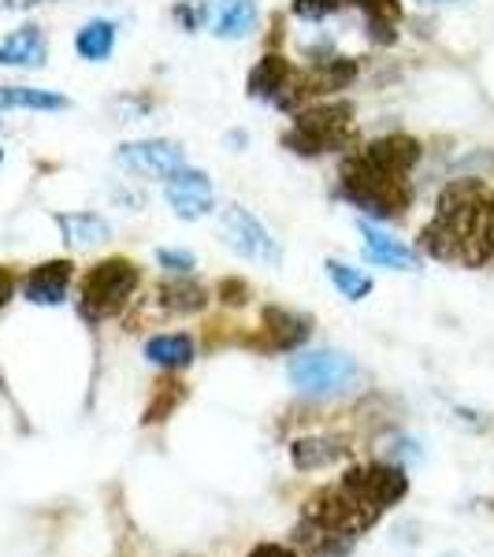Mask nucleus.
Here are the masks:
<instances>
[{
  "mask_svg": "<svg viewBox=\"0 0 494 557\" xmlns=\"http://www.w3.org/2000/svg\"><path fill=\"white\" fill-rule=\"evenodd\" d=\"M338 190H343V197L354 209H361L365 215H375V220H402L412 205L409 178L380 172V168L368 164L361 152H354L343 164Z\"/></svg>",
  "mask_w": 494,
  "mask_h": 557,
  "instance_id": "nucleus-1",
  "label": "nucleus"
},
{
  "mask_svg": "<svg viewBox=\"0 0 494 557\" xmlns=\"http://www.w3.org/2000/svg\"><path fill=\"white\" fill-rule=\"evenodd\" d=\"M138 283H141V272L134 260L127 257L97 260L83 275V283H78V317L86 323L120 317V312L127 309V301L134 298V290H138Z\"/></svg>",
  "mask_w": 494,
  "mask_h": 557,
  "instance_id": "nucleus-2",
  "label": "nucleus"
},
{
  "mask_svg": "<svg viewBox=\"0 0 494 557\" xmlns=\"http://www.w3.org/2000/svg\"><path fill=\"white\" fill-rule=\"evenodd\" d=\"M286 375L305 398H338L361 383V364L338 349H309V354L291 357Z\"/></svg>",
  "mask_w": 494,
  "mask_h": 557,
  "instance_id": "nucleus-3",
  "label": "nucleus"
},
{
  "mask_svg": "<svg viewBox=\"0 0 494 557\" xmlns=\"http://www.w3.org/2000/svg\"><path fill=\"white\" fill-rule=\"evenodd\" d=\"M220 235L227 242L231 249L242 257V260H254V264H268V268H280L283 260V249L280 242L272 238V231L257 220L249 209L242 205H227L220 215Z\"/></svg>",
  "mask_w": 494,
  "mask_h": 557,
  "instance_id": "nucleus-4",
  "label": "nucleus"
},
{
  "mask_svg": "<svg viewBox=\"0 0 494 557\" xmlns=\"http://www.w3.org/2000/svg\"><path fill=\"white\" fill-rule=\"evenodd\" d=\"M349 498L361 502L372 513H383L394 502H402L409 494V475L394 465H365V469H349L338 483Z\"/></svg>",
  "mask_w": 494,
  "mask_h": 557,
  "instance_id": "nucleus-5",
  "label": "nucleus"
},
{
  "mask_svg": "<svg viewBox=\"0 0 494 557\" xmlns=\"http://www.w3.org/2000/svg\"><path fill=\"white\" fill-rule=\"evenodd\" d=\"M127 172L141 175V178H160L164 183L168 175H175L178 168H186V152L178 141H168V138H141V141H127L115 152Z\"/></svg>",
  "mask_w": 494,
  "mask_h": 557,
  "instance_id": "nucleus-6",
  "label": "nucleus"
},
{
  "mask_svg": "<svg viewBox=\"0 0 494 557\" xmlns=\"http://www.w3.org/2000/svg\"><path fill=\"white\" fill-rule=\"evenodd\" d=\"M164 197L168 209H172L178 220H201L215 209V190L212 178L197 168H178L175 175L164 178Z\"/></svg>",
  "mask_w": 494,
  "mask_h": 557,
  "instance_id": "nucleus-7",
  "label": "nucleus"
},
{
  "mask_svg": "<svg viewBox=\"0 0 494 557\" xmlns=\"http://www.w3.org/2000/svg\"><path fill=\"white\" fill-rule=\"evenodd\" d=\"M361 157L372 168H380V172L406 178L412 168L420 164V157H424V146H420L412 134H383V138L368 141L361 149Z\"/></svg>",
  "mask_w": 494,
  "mask_h": 557,
  "instance_id": "nucleus-8",
  "label": "nucleus"
},
{
  "mask_svg": "<svg viewBox=\"0 0 494 557\" xmlns=\"http://www.w3.org/2000/svg\"><path fill=\"white\" fill-rule=\"evenodd\" d=\"M71 278H75V264L67 257L45 260V264L30 268L23 278V298L30 305H60L71 290Z\"/></svg>",
  "mask_w": 494,
  "mask_h": 557,
  "instance_id": "nucleus-9",
  "label": "nucleus"
},
{
  "mask_svg": "<svg viewBox=\"0 0 494 557\" xmlns=\"http://www.w3.org/2000/svg\"><path fill=\"white\" fill-rule=\"evenodd\" d=\"M49 60V41L38 23H23L20 30L0 38V67H20V71H38Z\"/></svg>",
  "mask_w": 494,
  "mask_h": 557,
  "instance_id": "nucleus-10",
  "label": "nucleus"
},
{
  "mask_svg": "<svg viewBox=\"0 0 494 557\" xmlns=\"http://www.w3.org/2000/svg\"><path fill=\"white\" fill-rule=\"evenodd\" d=\"M361 238H365V257L375 268H391V272H420V257L412 253L406 242H398L387 231L372 227L368 220H361Z\"/></svg>",
  "mask_w": 494,
  "mask_h": 557,
  "instance_id": "nucleus-11",
  "label": "nucleus"
},
{
  "mask_svg": "<svg viewBox=\"0 0 494 557\" xmlns=\"http://www.w3.org/2000/svg\"><path fill=\"white\" fill-rule=\"evenodd\" d=\"M260 331L268 335V346L272 349H298L312 335V320L301 317V312L280 309V305H268L260 312Z\"/></svg>",
  "mask_w": 494,
  "mask_h": 557,
  "instance_id": "nucleus-12",
  "label": "nucleus"
},
{
  "mask_svg": "<svg viewBox=\"0 0 494 557\" xmlns=\"http://www.w3.org/2000/svg\"><path fill=\"white\" fill-rule=\"evenodd\" d=\"M52 220H57L60 235H64L71 249H94L112 238V223L101 212H57Z\"/></svg>",
  "mask_w": 494,
  "mask_h": 557,
  "instance_id": "nucleus-13",
  "label": "nucleus"
},
{
  "mask_svg": "<svg viewBox=\"0 0 494 557\" xmlns=\"http://www.w3.org/2000/svg\"><path fill=\"white\" fill-rule=\"evenodd\" d=\"M294 75V64L286 57H280V52H268V57L257 60V67L249 71L246 78V94L254 97V101H268L275 104L280 101V94L286 89V83H291Z\"/></svg>",
  "mask_w": 494,
  "mask_h": 557,
  "instance_id": "nucleus-14",
  "label": "nucleus"
},
{
  "mask_svg": "<svg viewBox=\"0 0 494 557\" xmlns=\"http://www.w3.org/2000/svg\"><path fill=\"white\" fill-rule=\"evenodd\" d=\"M260 8L257 0H220L212 8V34L220 41H242L257 30Z\"/></svg>",
  "mask_w": 494,
  "mask_h": 557,
  "instance_id": "nucleus-15",
  "label": "nucleus"
},
{
  "mask_svg": "<svg viewBox=\"0 0 494 557\" xmlns=\"http://www.w3.org/2000/svg\"><path fill=\"white\" fill-rule=\"evenodd\" d=\"M343 457H349V446L343 438H331V435H317V438H298L291 446V461L298 472H317V469H331L338 465Z\"/></svg>",
  "mask_w": 494,
  "mask_h": 557,
  "instance_id": "nucleus-16",
  "label": "nucleus"
},
{
  "mask_svg": "<svg viewBox=\"0 0 494 557\" xmlns=\"http://www.w3.org/2000/svg\"><path fill=\"white\" fill-rule=\"evenodd\" d=\"M71 101L57 89L38 86H0V112H64Z\"/></svg>",
  "mask_w": 494,
  "mask_h": 557,
  "instance_id": "nucleus-17",
  "label": "nucleus"
},
{
  "mask_svg": "<svg viewBox=\"0 0 494 557\" xmlns=\"http://www.w3.org/2000/svg\"><path fill=\"white\" fill-rule=\"evenodd\" d=\"M283 146L298 157H328V152H343L354 146V134L349 131H305L291 127L283 134Z\"/></svg>",
  "mask_w": 494,
  "mask_h": 557,
  "instance_id": "nucleus-18",
  "label": "nucleus"
},
{
  "mask_svg": "<svg viewBox=\"0 0 494 557\" xmlns=\"http://www.w3.org/2000/svg\"><path fill=\"white\" fill-rule=\"evenodd\" d=\"M309 78H312V86H317V97H331V94H338V89L354 86L357 60L354 57H338V52H328V57L312 60Z\"/></svg>",
  "mask_w": 494,
  "mask_h": 557,
  "instance_id": "nucleus-19",
  "label": "nucleus"
},
{
  "mask_svg": "<svg viewBox=\"0 0 494 557\" xmlns=\"http://www.w3.org/2000/svg\"><path fill=\"white\" fill-rule=\"evenodd\" d=\"M157 298L168 312H175V317H194V312H201L205 305H209V290H205L201 283H194L190 275H178V278L160 283Z\"/></svg>",
  "mask_w": 494,
  "mask_h": 557,
  "instance_id": "nucleus-20",
  "label": "nucleus"
},
{
  "mask_svg": "<svg viewBox=\"0 0 494 557\" xmlns=\"http://www.w3.org/2000/svg\"><path fill=\"white\" fill-rule=\"evenodd\" d=\"M349 123H354L349 101H312L301 112H294V127L305 131H349Z\"/></svg>",
  "mask_w": 494,
  "mask_h": 557,
  "instance_id": "nucleus-21",
  "label": "nucleus"
},
{
  "mask_svg": "<svg viewBox=\"0 0 494 557\" xmlns=\"http://www.w3.org/2000/svg\"><path fill=\"white\" fill-rule=\"evenodd\" d=\"M115 23L112 20H89L78 26L75 34V52L86 60V64H104L108 57L115 52Z\"/></svg>",
  "mask_w": 494,
  "mask_h": 557,
  "instance_id": "nucleus-22",
  "label": "nucleus"
},
{
  "mask_svg": "<svg viewBox=\"0 0 494 557\" xmlns=\"http://www.w3.org/2000/svg\"><path fill=\"white\" fill-rule=\"evenodd\" d=\"M194 357H197V349L190 335H157L146 343V361L157 368H168V372L190 368Z\"/></svg>",
  "mask_w": 494,
  "mask_h": 557,
  "instance_id": "nucleus-23",
  "label": "nucleus"
},
{
  "mask_svg": "<svg viewBox=\"0 0 494 557\" xmlns=\"http://www.w3.org/2000/svg\"><path fill=\"white\" fill-rule=\"evenodd\" d=\"M494 257V194L483 197L480 212H476L472 220V235H469V246H465V264L469 268H480L487 264Z\"/></svg>",
  "mask_w": 494,
  "mask_h": 557,
  "instance_id": "nucleus-24",
  "label": "nucleus"
},
{
  "mask_svg": "<svg viewBox=\"0 0 494 557\" xmlns=\"http://www.w3.org/2000/svg\"><path fill=\"white\" fill-rule=\"evenodd\" d=\"M328 278L346 301H365L372 294V275H365L361 268L343 264V260H328Z\"/></svg>",
  "mask_w": 494,
  "mask_h": 557,
  "instance_id": "nucleus-25",
  "label": "nucleus"
},
{
  "mask_svg": "<svg viewBox=\"0 0 494 557\" xmlns=\"http://www.w3.org/2000/svg\"><path fill=\"white\" fill-rule=\"evenodd\" d=\"M183 398H186V386L178 380L160 383L157 394H152V401H149V409H146V424H160L164 417H172V412L183 406Z\"/></svg>",
  "mask_w": 494,
  "mask_h": 557,
  "instance_id": "nucleus-26",
  "label": "nucleus"
},
{
  "mask_svg": "<svg viewBox=\"0 0 494 557\" xmlns=\"http://www.w3.org/2000/svg\"><path fill=\"white\" fill-rule=\"evenodd\" d=\"M172 20L183 26V30H201L205 23H212V8L209 0H178L172 8Z\"/></svg>",
  "mask_w": 494,
  "mask_h": 557,
  "instance_id": "nucleus-27",
  "label": "nucleus"
},
{
  "mask_svg": "<svg viewBox=\"0 0 494 557\" xmlns=\"http://www.w3.org/2000/svg\"><path fill=\"white\" fill-rule=\"evenodd\" d=\"M343 4L346 0H291V12L305 23H320V20H328V15H335Z\"/></svg>",
  "mask_w": 494,
  "mask_h": 557,
  "instance_id": "nucleus-28",
  "label": "nucleus"
},
{
  "mask_svg": "<svg viewBox=\"0 0 494 557\" xmlns=\"http://www.w3.org/2000/svg\"><path fill=\"white\" fill-rule=\"evenodd\" d=\"M157 264L172 275H190L197 268V260L194 253H186V249H157Z\"/></svg>",
  "mask_w": 494,
  "mask_h": 557,
  "instance_id": "nucleus-29",
  "label": "nucleus"
},
{
  "mask_svg": "<svg viewBox=\"0 0 494 557\" xmlns=\"http://www.w3.org/2000/svg\"><path fill=\"white\" fill-rule=\"evenodd\" d=\"M246 298H249V286L242 283V278H223L220 283V301L223 305H235L238 309V305H246Z\"/></svg>",
  "mask_w": 494,
  "mask_h": 557,
  "instance_id": "nucleus-30",
  "label": "nucleus"
},
{
  "mask_svg": "<svg viewBox=\"0 0 494 557\" xmlns=\"http://www.w3.org/2000/svg\"><path fill=\"white\" fill-rule=\"evenodd\" d=\"M365 26H368V38H372L375 45L398 41V30H394V23H387V20H365Z\"/></svg>",
  "mask_w": 494,
  "mask_h": 557,
  "instance_id": "nucleus-31",
  "label": "nucleus"
},
{
  "mask_svg": "<svg viewBox=\"0 0 494 557\" xmlns=\"http://www.w3.org/2000/svg\"><path fill=\"white\" fill-rule=\"evenodd\" d=\"M15 286H20V278H15V272H12V268L0 264V309H4V305L15 298Z\"/></svg>",
  "mask_w": 494,
  "mask_h": 557,
  "instance_id": "nucleus-32",
  "label": "nucleus"
},
{
  "mask_svg": "<svg viewBox=\"0 0 494 557\" xmlns=\"http://www.w3.org/2000/svg\"><path fill=\"white\" fill-rule=\"evenodd\" d=\"M249 557H298L294 550H286L280 543H260L257 550H249Z\"/></svg>",
  "mask_w": 494,
  "mask_h": 557,
  "instance_id": "nucleus-33",
  "label": "nucleus"
},
{
  "mask_svg": "<svg viewBox=\"0 0 494 557\" xmlns=\"http://www.w3.org/2000/svg\"><path fill=\"white\" fill-rule=\"evenodd\" d=\"M41 0H0V8H8V12H30V8H38Z\"/></svg>",
  "mask_w": 494,
  "mask_h": 557,
  "instance_id": "nucleus-34",
  "label": "nucleus"
},
{
  "mask_svg": "<svg viewBox=\"0 0 494 557\" xmlns=\"http://www.w3.org/2000/svg\"><path fill=\"white\" fill-rule=\"evenodd\" d=\"M424 4H450V0H424Z\"/></svg>",
  "mask_w": 494,
  "mask_h": 557,
  "instance_id": "nucleus-35",
  "label": "nucleus"
},
{
  "mask_svg": "<svg viewBox=\"0 0 494 557\" xmlns=\"http://www.w3.org/2000/svg\"><path fill=\"white\" fill-rule=\"evenodd\" d=\"M0 168H4V149H0Z\"/></svg>",
  "mask_w": 494,
  "mask_h": 557,
  "instance_id": "nucleus-36",
  "label": "nucleus"
},
{
  "mask_svg": "<svg viewBox=\"0 0 494 557\" xmlns=\"http://www.w3.org/2000/svg\"><path fill=\"white\" fill-rule=\"evenodd\" d=\"M443 557H457V554H443Z\"/></svg>",
  "mask_w": 494,
  "mask_h": 557,
  "instance_id": "nucleus-37",
  "label": "nucleus"
}]
</instances>
